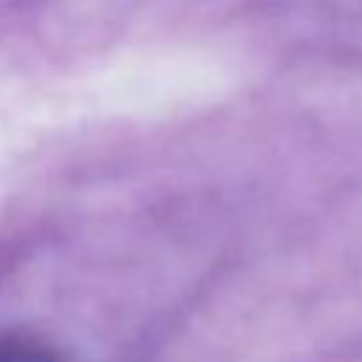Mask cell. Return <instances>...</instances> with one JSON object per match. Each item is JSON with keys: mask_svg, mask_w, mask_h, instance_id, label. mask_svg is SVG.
Instances as JSON below:
<instances>
[{"mask_svg": "<svg viewBox=\"0 0 362 362\" xmlns=\"http://www.w3.org/2000/svg\"><path fill=\"white\" fill-rule=\"evenodd\" d=\"M0 362H59L48 348L28 339H0Z\"/></svg>", "mask_w": 362, "mask_h": 362, "instance_id": "6da1fadb", "label": "cell"}]
</instances>
